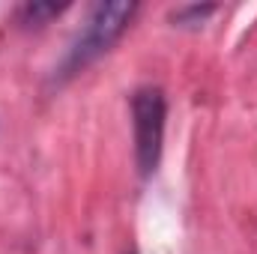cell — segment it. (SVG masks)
I'll use <instances>...</instances> for the list:
<instances>
[{
	"instance_id": "7a4b0ae2",
	"label": "cell",
	"mask_w": 257,
	"mask_h": 254,
	"mask_svg": "<svg viewBox=\"0 0 257 254\" xmlns=\"http://www.w3.org/2000/svg\"><path fill=\"white\" fill-rule=\"evenodd\" d=\"M132 126H135V159L138 171L150 177L162 159V138H165V93L159 87H141L132 96Z\"/></svg>"
},
{
	"instance_id": "6da1fadb",
	"label": "cell",
	"mask_w": 257,
	"mask_h": 254,
	"mask_svg": "<svg viewBox=\"0 0 257 254\" xmlns=\"http://www.w3.org/2000/svg\"><path fill=\"white\" fill-rule=\"evenodd\" d=\"M138 12L135 3H96L90 9V18L81 30V36L75 39L69 60H66V75L84 69L90 60H96L102 51H108L111 42L120 39V33L128 27L132 15Z\"/></svg>"
},
{
	"instance_id": "3957f363",
	"label": "cell",
	"mask_w": 257,
	"mask_h": 254,
	"mask_svg": "<svg viewBox=\"0 0 257 254\" xmlns=\"http://www.w3.org/2000/svg\"><path fill=\"white\" fill-rule=\"evenodd\" d=\"M60 12H63V6H54V3H30V6L21 9L27 24H39V21L51 18V15H60Z\"/></svg>"
}]
</instances>
